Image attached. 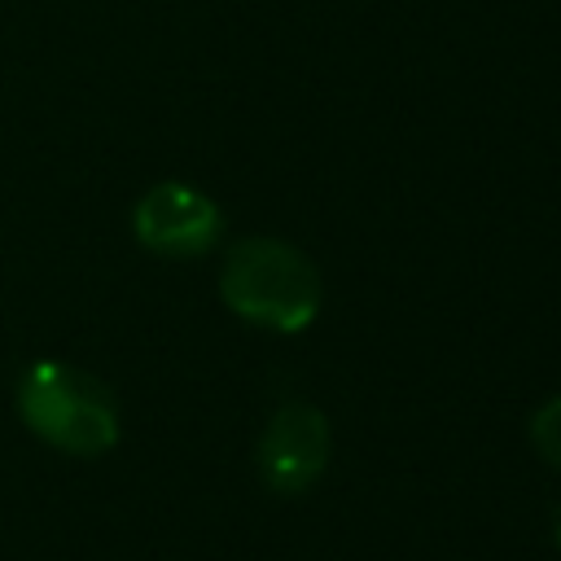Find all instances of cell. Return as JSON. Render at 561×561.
Returning <instances> with one entry per match:
<instances>
[{
    "label": "cell",
    "instance_id": "obj_1",
    "mask_svg": "<svg viewBox=\"0 0 561 561\" xmlns=\"http://www.w3.org/2000/svg\"><path fill=\"white\" fill-rule=\"evenodd\" d=\"M320 294L316 263L276 237L237 241L219 272V298L228 311L272 333H302L320 316Z\"/></svg>",
    "mask_w": 561,
    "mask_h": 561
},
{
    "label": "cell",
    "instance_id": "obj_6",
    "mask_svg": "<svg viewBox=\"0 0 561 561\" xmlns=\"http://www.w3.org/2000/svg\"><path fill=\"white\" fill-rule=\"evenodd\" d=\"M552 539H557V548H561V504L552 508Z\"/></svg>",
    "mask_w": 561,
    "mask_h": 561
},
{
    "label": "cell",
    "instance_id": "obj_2",
    "mask_svg": "<svg viewBox=\"0 0 561 561\" xmlns=\"http://www.w3.org/2000/svg\"><path fill=\"white\" fill-rule=\"evenodd\" d=\"M22 425L66 456H101L118 443V403L83 368L39 359L18 381Z\"/></svg>",
    "mask_w": 561,
    "mask_h": 561
},
{
    "label": "cell",
    "instance_id": "obj_5",
    "mask_svg": "<svg viewBox=\"0 0 561 561\" xmlns=\"http://www.w3.org/2000/svg\"><path fill=\"white\" fill-rule=\"evenodd\" d=\"M530 443H535V451H539L552 469H561V394L543 399L539 412L530 416Z\"/></svg>",
    "mask_w": 561,
    "mask_h": 561
},
{
    "label": "cell",
    "instance_id": "obj_4",
    "mask_svg": "<svg viewBox=\"0 0 561 561\" xmlns=\"http://www.w3.org/2000/svg\"><path fill=\"white\" fill-rule=\"evenodd\" d=\"M329 465V421L311 403H285L259 434V478L276 495H298Z\"/></svg>",
    "mask_w": 561,
    "mask_h": 561
},
{
    "label": "cell",
    "instance_id": "obj_3",
    "mask_svg": "<svg viewBox=\"0 0 561 561\" xmlns=\"http://www.w3.org/2000/svg\"><path fill=\"white\" fill-rule=\"evenodd\" d=\"M131 232L153 254L193 259L219 241L224 215L202 188H193L184 180H162L149 193H140V202L131 210Z\"/></svg>",
    "mask_w": 561,
    "mask_h": 561
}]
</instances>
